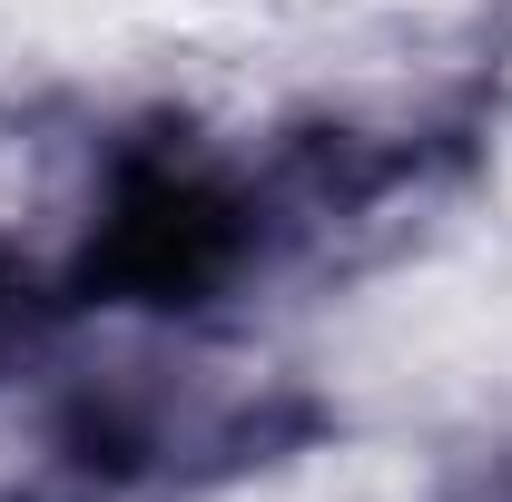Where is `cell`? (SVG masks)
Segmentation results:
<instances>
[{
    "mask_svg": "<svg viewBox=\"0 0 512 502\" xmlns=\"http://www.w3.org/2000/svg\"><path fill=\"white\" fill-rule=\"evenodd\" d=\"M227 256H237V207L227 197L207 178H178V168H138L109 207V237L89 247V286L138 296V306H178Z\"/></svg>",
    "mask_w": 512,
    "mask_h": 502,
    "instance_id": "6da1fadb",
    "label": "cell"
}]
</instances>
